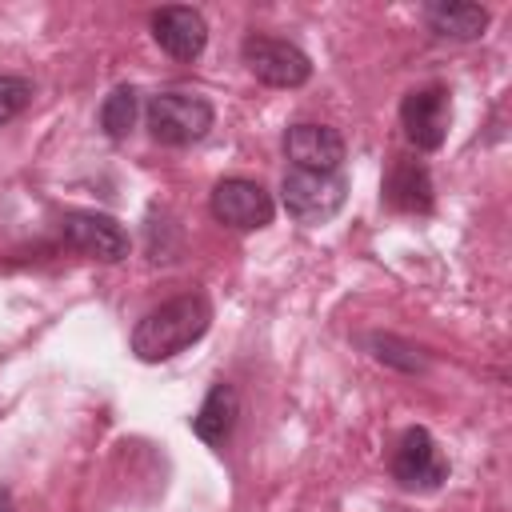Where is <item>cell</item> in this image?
Returning a JSON list of instances; mask_svg holds the SVG:
<instances>
[{
  "mask_svg": "<svg viewBox=\"0 0 512 512\" xmlns=\"http://www.w3.org/2000/svg\"><path fill=\"white\" fill-rule=\"evenodd\" d=\"M212 324V304L200 292L176 296L160 308H152L136 328H132V352L144 364H160L176 352H184L188 344H196Z\"/></svg>",
  "mask_w": 512,
  "mask_h": 512,
  "instance_id": "1",
  "label": "cell"
},
{
  "mask_svg": "<svg viewBox=\"0 0 512 512\" xmlns=\"http://www.w3.org/2000/svg\"><path fill=\"white\" fill-rule=\"evenodd\" d=\"M144 120H148L152 140L172 144V148H184V144H196V140L208 136L216 112L196 92H160V96L148 100Z\"/></svg>",
  "mask_w": 512,
  "mask_h": 512,
  "instance_id": "2",
  "label": "cell"
},
{
  "mask_svg": "<svg viewBox=\"0 0 512 512\" xmlns=\"http://www.w3.org/2000/svg\"><path fill=\"white\" fill-rule=\"evenodd\" d=\"M348 180L340 172H300L292 168L280 184V200L292 220L300 224H324L344 208Z\"/></svg>",
  "mask_w": 512,
  "mask_h": 512,
  "instance_id": "3",
  "label": "cell"
},
{
  "mask_svg": "<svg viewBox=\"0 0 512 512\" xmlns=\"http://www.w3.org/2000/svg\"><path fill=\"white\" fill-rule=\"evenodd\" d=\"M248 72L272 88H300L312 76V60L292 44V40H276V36H248L240 48Z\"/></svg>",
  "mask_w": 512,
  "mask_h": 512,
  "instance_id": "4",
  "label": "cell"
},
{
  "mask_svg": "<svg viewBox=\"0 0 512 512\" xmlns=\"http://www.w3.org/2000/svg\"><path fill=\"white\" fill-rule=\"evenodd\" d=\"M400 124H404V136L420 152H436L448 140V124H452L448 88L444 84H424V88L408 92L400 100Z\"/></svg>",
  "mask_w": 512,
  "mask_h": 512,
  "instance_id": "5",
  "label": "cell"
},
{
  "mask_svg": "<svg viewBox=\"0 0 512 512\" xmlns=\"http://www.w3.org/2000/svg\"><path fill=\"white\" fill-rule=\"evenodd\" d=\"M392 476L408 492H432V488H440L448 480V460L436 448V440H432L428 428H408L400 436L396 456H392Z\"/></svg>",
  "mask_w": 512,
  "mask_h": 512,
  "instance_id": "6",
  "label": "cell"
},
{
  "mask_svg": "<svg viewBox=\"0 0 512 512\" xmlns=\"http://www.w3.org/2000/svg\"><path fill=\"white\" fill-rule=\"evenodd\" d=\"M272 196L264 184L256 180H244V176H228L212 188V216L228 228H240V232H252V228H264L272 224Z\"/></svg>",
  "mask_w": 512,
  "mask_h": 512,
  "instance_id": "7",
  "label": "cell"
},
{
  "mask_svg": "<svg viewBox=\"0 0 512 512\" xmlns=\"http://www.w3.org/2000/svg\"><path fill=\"white\" fill-rule=\"evenodd\" d=\"M60 232H64V244L84 256H96L108 264L128 256V232L104 212H64Z\"/></svg>",
  "mask_w": 512,
  "mask_h": 512,
  "instance_id": "8",
  "label": "cell"
},
{
  "mask_svg": "<svg viewBox=\"0 0 512 512\" xmlns=\"http://www.w3.org/2000/svg\"><path fill=\"white\" fill-rule=\"evenodd\" d=\"M284 152L300 172H340L344 136L328 124H292L284 132Z\"/></svg>",
  "mask_w": 512,
  "mask_h": 512,
  "instance_id": "9",
  "label": "cell"
},
{
  "mask_svg": "<svg viewBox=\"0 0 512 512\" xmlns=\"http://www.w3.org/2000/svg\"><path fill=\"white\" fill-rule=\"evenodd\" d=\"M152 40L172 56V60H196L208 44V24L196 8H160L152 16Z\"/></svg>",
  "mask_w": 512,
  "mask_h": 512,
  "instance_id": "10",
  "label": "cell"
},
{
  "mask_svg": "<svg viewBox=\"0 0 512 512\" xmlns=\"http://www.w3.org/2000/svg\"><path fill=\"white\" fill-rule=\"evenodd\" d=\"M236 416H240V396H236L232 384L220 380V384L208 388L200 412L192 416V432H196L204 444H224V440L232 436V428H236Z\"/></svg>",
  "mask_w": 512,
  "mask_h": 512,
  "instance_id": "11",
  "label": "cell"
},
{
  "mask_svg": "<svg viewBox=\"0 0 512 512\" xmlns=\"http://www.w3.org/2000/svg\"><path fill=\"white\" fill-rule=\"evenodd\" d=\"M424 20H428V28L436 36H448V40H480L484 28H488V8L468 4V0H440V4H428Z\"/></svg>",
  "mask_w": 512,
  "mask_h": 512,
  "instance_id": "12",
  "label": "cell"
},
{
  "mask_svg": "<svg viewBox=\"0 0 512 512\" xmlns=\"http://www.w3.org/2000/svg\"><path fill=\"white\" fill-rule=\"evenodd\" d=\"M384 196L400 212H432V180H428L424 164L396 160L392 172H388V180H384Z\"/></svg>",
  "mask_w": 512,
  "mask_h": 512,
  "instance_id": "13",
  "label": "cell"
},
{
  "mask_svg": "<svg viewBox=\"0 0 512 512\" xmlns=\"http://www.w3.org/2000/svg\"><path fill=\"white\" fill-rule=\"evenodd\" d=\"M136 108H140V100H136V88L132 84L112 88L108 100L100 104V128H104V136L108 140H124L132 132V124H136Z\"/></svg>",
  "mask_w": 512,
  "mask_h": 512,
  "instance_id": "14",
  "label": "cell"
},
{
  "mask_svg": "<svg viewBox=\"0 0 512 512\" xmlns=\"http://www.w3.org/2000/svg\"><path fill=\"white\" fill-rule=\"evenodd\" d=\"M32 104V84L24 76H0V124L16 120Z\"/></svg>",
  "mask_w": 512,
  "mask_h": 512,
  "instance_id": "15",
  "label": "cell"
},
{
  "mask_svg": "<svg viewBox=\"0 0 512 512\" xmlns=\"http://www.w3.org/2000/svg\"><path fill=\"white\" fill-rule=\"evenodd\" d=\"M372 348H376V360H384V364H396V368H404V372H416V368H420L416 352H412L408 344L392 340V336H376Z\"/></svg>",
  "mask_w": 512,
  "mask_h": 512,
  "instance_id": "16",
  "label": "cell"
},
{
  "mask_svg": "<svg viewBox=\"0 0 512 512\" xmlns=\"http://www.w3.org/2000/svg\"><path fill=\"white\" fill-rule=\"evenodd\" d=\"M0 512H16V508H12V492H8L4 484H0Z\"/></svg>",
  "mask_w": 512,
  "mask_h": 512,
  "instance_id": "17",
  "label": "cell"
}]
</instances>
